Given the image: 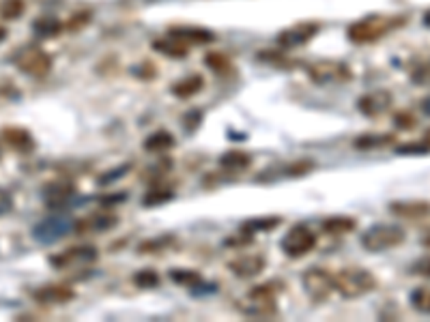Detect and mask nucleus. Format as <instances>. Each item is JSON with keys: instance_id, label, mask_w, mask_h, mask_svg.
<instances>
[{"instance_id": "obj_1", "label": "nucleus", "mask_w": 430, "mask_h": 322, "mask_svg": "<svg viewBox=\"0 0 430 322\" xmlns=\"http://www.w3.org/2000/svg\"><path fill=\"white\" fill-rule=\"evenodd\" d=\"M379 286L377 277L364 267H344L334 275V288L344 299H359L375 292Z\"/></svg>"}, {"instance_id": "obj_2", "label": "nucleus", "mask_w": 430, "mask_h": 322, "mask_svg": "<svg viewBox=\"0 0 430 322\" xmlns=\"http://www.w3.org/2000/svg\"><path fill=\"white\" fill-rule=\"evenodd\" d=\"M407 17H383V15H368V17H361L359 22L351 24L349 31H347V37L357 43V45H366V43H375L379 41L381 37H385L392 28L405 24Z\"/></svg>"}, {"instance_id": "obj_3", "label": "nucleus", "mask_w": 430, "mask_h": 322, "mask_svg": "<svg viewBox=\"0 0 430 322\" xmlns=\"http://www.w3.org/2000/svg\"><path fill=\"white\" fill-rule=\"evenodd\" d=\"M407 241V232L403 226L396 224H375L370 226L364 234H361V247L370 254H381L387 249H394L398 245H403Z\"/></svg>"}, {"instance_id": "obj_4", "label": "nucleus", "mask_w": 430, "mask_h": 322, "mask_svg": "<svg viewBox=\"0 0 430 322\" xmlns=\"http://www.w3.org/2000/svg\"><path fill=\"white\" fill-rule=\"evenodd\" d=\"M239 309L250 318H271L278 314L275 303V288L271 284H258L254 286L245 299L239 301Z\"/></svg>"}, {"instance_id": "obj_5", "label": "nucleus", "mask_w": 430, "mask_h": 322, "mask_svg": "<svg viewBox=\"0 0 430 322\" xmlns=\"http://www.w3.org/2000/svg\"><path fill=\"white\" fill-rule=\"evenodd\" d=\"M13 65L31 78H43L52 69V56L37 45H24L13 54Z\"/></svg>"}, {"instance_id": "obj_6", "label": "nucleus", "mask_w": 430, "mask_h": 322, "mask_svg": "<svg viewBox=\"0 0 430 322\" xmlns=\"http://www.w3.org/2000/svg\"><path fill=\"white\" fill-rule=\"evenodd\" d=\"M280 247L289 258L299 260V258L308 256L314 247H317V234H314L308 226L297 224L282 237Z\"/></svg>"}, {"instance_id": "obj_7", "label": "nucleus", "mask_w": 430, "mask_h": 322, "mask_svg": "<svg viewBox=\"0 0 430 322\" xmlns=\"http://www.w3.org/2000/svg\"><path fill=\"white\" fill-rule=\"evenodd\" d=\"M301 284L310 301L323 303L329 299V295L336 290L334 288V273H329L323 267H310L301 275Z\"/></svg>"}, {"instance_id": "obj_8", "label": "nucleus", "mask_w": 430, "mask_h": 322, "mask_svg": "<svg viewBox=\"0 0 430 322\" xmlns=\"http://www.w3.org/2000/svg\"><path fill=\"white\" fill-rule=\"evenodd\" d=\"M308 75L314 84H344L353 78V71L342 61H317L308 67Z\"/></svg>"}, {"instance_id": "obj_9", "label": "nucleus", "mask_w": 430, "mask_h": 322, "mask_svg": "<svg viewBox=\"0 0 430 322\" xmlns=\"http://www.w3.org/2000/svg\"><path fill=\"white\" fill-rule=\"evenodd\" d=\"M73 230V219L67 217V215H54V217H48L43 221H39L35 228H33V239L41 245H52L56 241H61L63 237Z\"/></svg>"}, {"instance_id": "obj_10", "label": "nucleus", "mask_w": 430, "mask_h": 322, "mask_svg": "<svg viewBox=\"0 0 430 322\" xmlns=\"http://www.w3.org/2000/svg\"><path fill=\"white\" fill-rule=\"evenodd\" d=\"M319 31H321L319 22H301V24H295L291 28H286V31L278 33L275 43H278L280 50H295V47H301V45L310 43L314 37L319 35Z\"/></svg>"}, {"instance_id": "obj_11", "label": "nucleus", "mask_w": 430, "mask_h": 322, "mask_svg": "<svg viewBox=\"0 0 430 322\" xmlns=\"http://www.w3.org/2000/svg\"><path fill=\"white\" fill-rule=\"evenodd\" d=\"M99 258L97 247L93 245H78V247H69L61 254H56L50 258V265L54 269H76V267H84V265H93V262Z\"/></svg>"}, {"instance_id": "obj_12", "label": "nucleus", "mask_w": 430, "mask_h": 322, "mask_svg": "<svg viewBox=\"0 0 430 322\" xmlns=\"http://www.w3.org/2000/svg\"><path fill=\"white\" fill-rule=\"evenodd\" d=\"M119 226V217L110 213V211H101V213H91L84 215L78 221H73V232L76 234H103L110 232Z\"/></svg>"}, {"instance_id": "obj_13", "label": "nucleus", "mask_w": 430, "mask_h": 322, "mask_svg": "<svg viewBox=\"0 0 430 322\" xmlns=\"http://www.w3.org/2000/svg\"><path fill=\"white\" fill-rule=\"evenodd\" d=\"M392 105H394V97L389 91H383V89L366 93L357 101V110L364 116H368V119H379V116H383L392 110Z\"/></svg>"}, {"instance_id": "obj_14", "label": "nucleus", "mask_w": 430, "mask_h": 322, "mask_svg": "<svg viewBox=\"0 0 430 322\" xmlns=\"http://www.w3.org/2000/svg\"><path fill=\"white\" fill-rule=\"evenodd\" d=\"M0 140H3V144L9 146L13 153H22V155L33 153L37 146L31 131L24 127H17V125H9V127L0 129Z\"/></svg>"}, {"instance_id": "obj_15", "label": "nucleus", "mask_w": 430, "mask_h": 322, "mask_svg": "<svg viewBox=\"0 0 430 322\" xmlns=\"http://www.w3.org/2000/svg\"><path fill=\"white\" fill-rule=\"evenodd\" d=\"M265 265H267V260L261 254H241L228 262V269H231L233 275L241 279H252L265 271Z\"/></svg>"}, {"instance_id": "obj_16", "label": "nucleus", "mask_w": 430, "mask_h": 322, "mask_svg": "<svg viewBox=\"0 0 430 322\" xmlns=\"http://www.w3.org/2000/svg\"><path fill=\"white\" fill-rule=\"evenodd\" d=\"M33 299L41 305H65L76 299V290L65 284H45L33 292Z\"/></svg>"}, {"instance_id": "obj_17", "label": "nucleus", "mask_w": 430, "mask_h": 322, "mask_svg": "<svg viewBox=\"0 0 430 322\" xmlns=\"http://www.w3.org/2000/svg\"><path fill=\"white\" fill-rule=\"evenodd\" d=\"M41 193H43L45 204L50 209H63V207H67V204H71V200L76 196V187L71 181L59 179V181H50Z\"/></svg>"}, {"instance_id": "obj_18", "label": "nucleus", "mask_w": 430, "mask_h": 322, "mask_svg": "<svg viewBox=\"0 0 430 322\" xmlns=\"http://www.w3.org/2000/svg\"><path fill=\"white\" fill-rule=\"evenodd\" d=\"M387 211L394 217H403V219H428L430 217V202L428 200H396L392 202Z\"/></svg>"}, {"instance_id": "obj_19", "label": "nucleus", "mask_w": 430, "mask_h": 322, "mask_svg": "<svg viewBox=\"0 0 430 322\" xmlns=\"http://www.w3.org/2000/svg\"><path fill=\"white\" fill-rule=\"evenodd\" d=\"M168 35L177 37L179 41H183L185 45H207L215 41V35L207 28H200V26H172Z\"/></svg>"}, {"instance_id": "obj_20", "label": "nucleus", "mask_w": 430, "mask_h": 322, "mask_svg": "<svg viewBox=\"0 0 430 322\" xmlns=\"http://www.w3.org/2000/svg\"><path fill=\"white\" fill-rule=\"evenodd\" d=\"M203 89H205V78L200 73H192V75L181 78V80H177L175 84H172L170 93L175 97H179V99H189V97L198 95Z\"/></svg>"}, {"instance_id": "obj_21", "label": "nucleus", "mask_w": 430, "mask_h": 322, "mask_svg": "<svg viewBox=\"0 0 430 322\" xmlns=\"http://www.w3.org/2000/svg\"><path fill=\"white\" fill-rule=\"evenodd\" d=\"M396 144V133H361L353 140L357 151H379Z\"/></svg>"}, {"instance_id": "obj_22", "label": "nucleus", "mask_w": 430, "mask_h": 322, "mask_svg": "<svg viewBox=\"0 0 430 322\" xmlns=\"http://www.w3.org/2000/svg\"><path fill=\"white\" fill-rule=\"evenodd\" d=\"M252 155L245 153V151H239V149H233V151H226L222 157H220V168L231 172V174H241L245 172L250 166H252Z\"/></svg>"}, {"instance_id": "obj_23", "label": "nucleus", "mask_w": 430, "mask_h": 322, "mask_svg": "<svg viewBox=\"0 0 430 322\" xmlns=\"http://www.w3.org/2000/svg\"><path fill=\"white\" fill-rule=\"evenodd\" d=\"M355 228H357V219L349 215H334L321 224V230L325 234H331V237H344V234H351Z\"/></svg>"}, {"instance_id": "obj_24", "label": "nucleus", "mask_w": 430, "mask_h": 322, "mask_svg": "<svg viewBox=\"0 0 430 322\" xmlns=\"http://www.w3.org/2000/svg\"><path fill=\"white\" fill-rule=\"evenodd\" d=\"M142 146H145V151L149 153H168L172 146H175V136L168 129H157L142 142Z\"/></svg>"}, {"instance_id": "obj_25", "label": "nucleus", "mask_w": 430, "mask_h": 322, "mask_svg": "<svg viewBox=\"0 0 430 322\" xmlns=\"http://www.w3.org/2000/svg\"><path fill=\"white\" fill-rule=\"evenodd\" d=\"M153 50L168 56V58H185L189 54V45H185L183 41H179L172 35H168V39H155Z\"/></svg>"}, {"instance_id": "obj_26", "label": "nucleus", "mask_w": 430, "mask_h": 322, "mask_svg": "<svg viewBox=\"0 0 430 322\" xmlns=\"http://www.w3.org/2000/svg\"><path fill=\"white\" fill-rule=\"evenodd\" d=\"M63 28H65L63 22L59 17H54V15H43V17H37L33 22V31L43 39H52L56 35H61Z\"/></svg>"}, {"instance_id": "obj_27", "label": "nucleus", "mask_w": 430, "mask_h": 322, "mask_svg": "<svg viewBox=\"0 0 430 322\" xmlns=\"http://www.w3.org/2000/svg\"><path fill=\"white\" fill-rule=\"evenodd\" d=\"M175 198V189L170 187H164V185H157V187H151L145 196H142V207H162V204L170 202Z\"/></svg>"}, {"instance_id": "obj_28", "label": "nucleus", "mask_w": 430, "mask_h": 322, "mask_svg": "<svg viewBox=\"0 0 430 322\" xmlns=\"http://www.w3.org/2000/svg\"><path fill=\"white\" fill-rule=\"evenodd\" d=\"M258 61H263L265 65H273L278 69H293L297 61H293V58H289L284 54V50H265L258 54Z\"/></svg>"}, {"instance_id": "obj_29", "label": "nucleus", "mask_w": 430, "mask_h": 322, "mask_svg": "<svg viewBox=\"0 0 430 322\" xmlns=\"http://www.w3.org/2000/svg\"><path fill=\"white\" fill-rule=\"evenodd\" d=\"M409 303L417 314L430 316V288L428 286H417L415 290H411Z\"/></svg>"}, {"instance_id": "obj_30", "label": "nucleus", "mask_w": 430, "mask_h": 322, "mask_svg": "<svg viewBox=\"0 0 430 322\" xmlns=\"http://www.w3.org/2000/svg\"><path fill=\"white\" fill-rule=\"evenodd\" d=\"M170 279L175 281L177 286H183V288L203 286V275L192 271V269H172L170 271Z\"/></svg>"}, {"instance_id": "obj_31", "label": "nucleus", "mask_w": 430, "mask_h": 322, "mask_svg": "<svg viewBox=\"0 0 430 322\" xmlns=\"http://www.w3.org/2000/svg\"><path fill=\"white\" fill-rule=\"evenodd\" d=\"M205 65L217 75H224V73H228L233 69V61L224 52H209L205 56Z\"/></svg>"}, {"instance_id": "obj_32", "label": "nucleus", "mask_w": 430, "mask_h": 322, "mask_svg": "<svg viewBox=\"0 0 430 322\" xmlns=\"http://www.w3.org/2000/svg\"><path fill=\"white\" fill-rule=\"evenodd\" d=\"M314 163L312 159H299V161H293V163H286L278 177H289V179H299V177H306V174H310L314 170Z\"/></svg>"}, {"instance_id": "obj_33", "label": "nucleus", "mask_w": 430, "mask_h": 322, "mask_svg": "<svg viewBox=\"0 0 430 322\" xmlns=\"http://www.w3.org/2000/svg\"><path fill=\"white\" fill-rule=\"evenodd\" d=\"M282 224L280 217H256V219H250L241 226L243 232L248 234H256V232H269V230H275L278 226Z\"/></svg>"}, {"instance_id": "obj_34", "label": "nucleus", "mask_w": 430, "mask_h": 322, "mask_svg": "<svg viewBox=\"0 0 430 322\" xmlns=\"http://www.w3.org/2000/svg\"><path fill=\"white\" fill-rule=\"evenodd\" d=\"M396 155H405V157H422V155H430V146L424 140L417 142H405L396 146Z\"/></svg>"}, {"instance_id": "obj_35", "label": "nucleus", "mask_w": 430, "mask_h": 322, "mask_svg": "<svg viewBox=\"0 0 430 322\" xmlns=\"http://www.w3.org/2000/svg\"><path fill=\"white\" fill-rule=\"evenodd\" d=\"M170 245H175V237H157V239H151V241H145L140 247H138V254H159V251H166Z\"/></svg>"}, {"instance_id": "obj_36", "label": "nucleus", "mask_w": 430, "mask_h": 322, "mask_svg": "<svg viewBox=\"0 0 430 322\" xmlns=\"http://www.w3.org/2000/svg\"><path fill=\"white\" fill-rule=\"evenodd\" d=\"M134 286H138V288H157L159 286V275L153 271V269H140L136 275H134Z\"/></svg>"}, {"instance_id": "obj_37", "label": "nucleus", "mask_w": 430, "mask_h": 322, "mask_svg": "<svg viewBox=\"0 0 430 322\" xmlns=\"http://www.w3.org/2000/svg\"><path fill=\"white\" fill-rule=\"evenodd\" d=\"M24 13V0H5L0 5V17L3 20H17Z\"/></svg>"}, {"instance_id": "obj_38", "label": "nucleus", "mask_w": 430, "mask_h": 322, "mask_svg": "<svg viewBox=\"0 0 430 322\" xmlns=\"http://www.w3.org/2000/svg\"><path fill=\"white\" fill-rule=\"evenodd\" d=\"M409 78H411V84H415V86H428L430 84V65H426V63L415 65L411 69Z\"/></svg>"}, {"instance_id": "obj_39", "label": "nucleus", "mask_w": 430, "mask_h": 322, "mask_svg": "<svg viewBox=\"0 0 430 322\" xmlns=\"http://www.w3.org/2000/svg\"><path fill=\"white\" fill-rule=\"evenodd\" d=\"M415 123H417V119H415V114H411L409 110H400V112H396L394 114V127L396 129H411V127H415Z\"/></svg>"}, {"instance_id": "obj_40", "label": "nucleus", "mask_w": 430, "mask_h": 322, "mask_svg": "<svg viewBox=\"0 0 430 322\" xmlns=\"http://www.w3.org/2000/svg\"><path fill=\"white\" fill-rule=\"evenodd\" d=\"M411 275L430 279V256H422L411 265Z\"/></svg>"}, {"instance_id": "obj_41", "label": "nucleus", "mask_w": 430, "mask_h": 322, "mask_svg": "<svg viewBox=\"0 0 430 322\" xmlns=\"http://www.w3.org/2000/svg\"><path fill=\"white\" fill-rule=\"evenodd\" d=\"M89 22H91V13H89V11H78V13L67 22V28L76 33V31H82V26H86Z\"/></svg>"}, {"instance_id": "obj_42", "label": "nucleus", "mask_w": 430, "mask_h": 322, "mask_svg": "<svg viewBox=\"0 0 430 322\" xmlns=\"http://www.w3.org/2000/svg\"><path fill=\"white\" fill-rule=\"evenodd\" d=\"M200 123H203V112H200V110H189V112L183 116V125H185L187 131L198 129Z\"/></svg>"}, {"instance_id": "obj_43", "label": "nucleus", "mask_w": 430, "mask_h": 322, "mask_svg": "<svg viewBox=\"0 0 430 322\" xmlns=\"http://www.w3.org/2000/svg\"><path fill=\"white\" fill-rule=\"evenodd\" d=\"M134 73H136L140 80H151V78L155 75V67L151 65V61H147V63H140V65L134 69Z\"/></svg>"}, {"instance_id": "obj_44", "label": "nucleus", "mask_w": 430, "mask_h": 322, "mask_svg": "<svg viewBox=\"0 0 430 322\" xmlns=\"http://www.w3.org/2000/svg\"><path fill=\"white\" fill-rule=\"evenodd\" d=\"M13 209V198L7 189H0V215H5Z\"/></svg>"}, {"instance_id": "obj_45", "label": "nucleus", "mask_w": 430, "mask_h": 322, "mask_svg": "<svg viewBox=\"0 0 430 322\" xmlns=\"http://www.w3.org/2000/svg\"><path fill=\"white\" fill-rule=\"evenodd\" d=\"M127 170H131V166H127V163H125V166H123L121 170H117V172H108V174H103V177L99 179V183H101V185H106L110 179H112V181H114V179H119V177H123V174H125Z\"/></svg>"}, {"instance_id": "obj_46", "label": "nucleus", "mask_w": 430, "mask_h": 322, "mask_svg": "<svg viewBox=\"0 0 430 322\" xmlns=\"http://www.w3.org/2000/svg\"><path fill=\"white\" fill-rule=\"evenodd\" d=\"M125 198H127V193H123V191H121V193L101 196V198H99V202H101V204H119V202H123Z\"/></svg>"}, {"instance_id": "obj_47", "label": "nucleus", "mask_w": 430, "mask_h": 322, "mask_svg": "<svg viewBox=\"0 0 430 322\" xmlns=\"http://www.w3.org/2000/svg\"><path fill=\"white\" fill-rule=\"evenodd\" d=\"M422 112L430 119V95H426V97L422 99Z\"/></svg>"}, {"instance_id": "obj_48", "label": "nucleus", "mask_w": 430, "mask_h": 322, "mask_svg": "<svg viewBox=\"0 0 430 322\" xmlns=\"http://www.w3.org/2000/svg\"><path fill=\"white\" fill-rule=\"evenodd\" d=\"M420 243H422V245H424L426 249H430V230H428V232L424 234V237L420 239Z\"/></svg>"}, {"instance_id": "obj_49", "label": "nucleus", "mask_w": 430, "mask_h": 322, "mask_svg": "<svg viewBox=\"0 0 430 322\" xmlns=\"http://www.w3.org/2000/svg\"><path fill=\"white\" fill-rule=\"evenodd\" d=\"M422 22H424V26H426V28H430V9H428V11L424 13V17H422Z\"/></svg>"}, {"instance_id": "obj_50", "label": "nucleus", "mask_w": 430, "mask_h": 322, "mask_svg": "<svg viewBox=\"0 0 430 322\" xmlns=\"http://www.w3.org/2000/svg\"><path fill=\"white\" fill-rule=\"evenodd\" d=\"M7 39V28H3V26H0V43H3Z\"/></svg>"}, {"instance_id": "obj_51", "label": "nucleus", "mask_w": 430, "mask_h": 322, "mask_svg": "<svg viewBox=\"0 0 430 322\" xmlns=\"http://www.w3.org/2000/svg\"><path fill=\"white\" fill-rule=\"evenodd\" d=\"M424 142H426V144L430 146V127H428V129L424 131Z\"/></svg>"}, {"instance_id": "obj_52", "label": "nucleus", "mask_w": 430, "mask_h": 322, "mask_svg": "<svg viewBox=\"0 0 430 322\" xmlns=\"http://www.w3.org/2000/svg\"><path fill=\"white\" fill-rule=\"evenodd\" d=\"M0 157H3V153H0Z\"/></svg>"}]
</instances>
